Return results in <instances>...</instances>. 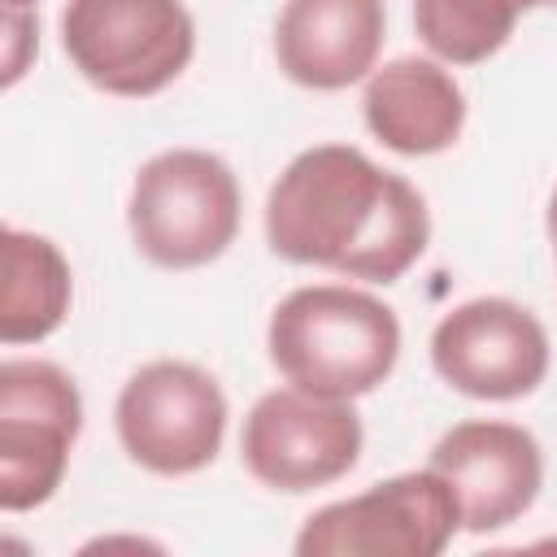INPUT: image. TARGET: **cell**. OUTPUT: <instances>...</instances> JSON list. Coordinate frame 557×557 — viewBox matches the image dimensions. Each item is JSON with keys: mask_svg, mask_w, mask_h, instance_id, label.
<instances>
[{"mask_svg": "<svg viewBox=\"0 0 557 557\" xmlns=\"http://www.w3.org/2000/svg\"><path fill=\"white\" fill-rule=\"evenodd\" d=\"M83 431L78 383L44 357L0 366V509L26 513L57 496Z\"/></svg>", "mask_w": 557, "mask_h": 557, "instance_id": "cell-7", "label": "cell"}, {"mask_svg": "<svg viewBox=\"0 0 557 557\" xmlns=\"http://www.w3.org/2000/svg\"><path fill=\"white\" fill-rule=\"evenodd\" d=\"M553 4H557V0H553Z\"/></svg>", "mask_w": 557, "mask_h": 557, "instance_id": "cell-18", "label": "cell"}, {"mask_svg": "<svg viewBox=\"0 0 557 557\" xmlns=\"http://www.w3.org/2000/svg\"><path fill=\"white\" fill-rule=\"evenodd\" d=\"M74 300V274L65 252L35 231L4 226V287H0V339L39 344L48 339Z\"/></svg>", "mask_w": 557, "mask_h": 557, "instance_id": "cell-13", "label": "cell"}, {"mask_svg": "<svg viewBox=\"0 0 557 557\" xmlns=\"http://www.w3.org/2000/svg\"><path fill=\"white\" fill-rule=\"evenodd\" d=\"M4 4H9V9H30L35 0H4Z\"/></svg>", "mask_w": 557, "mask_h": 557, "instance_id": "cell-17", "label": "cell"}, {"mask_svg": "<svg viewBox=\"0 0 557 557\" xmlns=\"http://www.w3.org/2000/svg\"><path fill=\"white\" fill-rule=\"evenodd\" d=\"M370 135L400 157H435L461 139L466 91L431 57H396L374 65L361 91Z\"/></svg>", "mask_w": 557, "mask_h": 557, "instance_id": "cell-12", "label": "cell"}, {"mask_svg": "<svg viewBox=\"0 0 557 557\" xmlns=\"http://www.w3.org/2000/svg\"><path fill=\"white\" fill-rule=\"evenodd\" d=\"M35 17L26 9H9L4 4V87H13L26 70V52L22 48H35Z\"/></svg>", "mask_w": 557, "mask_h": 557, "instance_id": "cell-15", "label": "cell"}, {"mask_svg": "<svg viewBox=\"0 0 557 557\" xmlns=\"http://www.w3.org/2000/svg\"><path fill=\"white\" fill-rule=\"evenodd\" d=\"M553 0H413V30L444 65H479L496 57L522 13Z\"/></svg>", "mask_w": 557, "mask_h": 557, "instance_id": "cell-14", "label": "cell"}, {"mask_svg": "<svg viewBox=\"0 0 557 557\" xmlns=\"http://www.w3.org/2000/svg\"><path fill=\"white\" fill-rule=\"evenodd\" d=\"M61 48L104 96L165 91L196 57V22L183 0H65Z\"/></svg>", "mask_w": 557, "mask_h": 557, "instance_id": "cell-4", "label": "cell"}, {"mask_svg": "<svg viewBox=\"0 0 557 557\" xmlns=\"http://www.w3.org/2000/svg\"><path fill=\"white\" fill-rule=\"evenodd\" d=\"M265 348L283 383L331 400H357L396 370L400 322L361 287L309 283L274 305Z\"/></svg>", "mask_w": 557, "mask_h": 557, "instance_id": "cell-2", "label": "cell"}, {"mask_svg": "<svg viewBox=\"0 0 557 557\" xmlns=\"http://www.w3.org/2000/svg\"><path fill=\"white\" fill-rule=\"evenodd\" d=\"M383 35V0H283L274 22V61L296 87L344 91L370 78Z\"/></svg>", "mask_w": 557, "mask_h": 557, "instance_id": "cell-11", "label": "cell"}, {"mask_svg": "<svg viewBox=\"0 0 557 557\" xmlns=\"http://www.w3.org/2000/svg\"><path fill=\"white\" fill-rule=\"evenodd\" d=\"M265 244L292 265L400 283L431 244L422 191L352 144H313L265 196Z\"/></svg>", "mask_w": 557, "mask_h": 557, "instance_id": "cell-1", "label": "cell"}, {"mask_svg": "<svg viewBox=\"0 0 557 557\" xmlns=\"http://www.w3.org/2000/svg\"><path fill=\"white\" fill-rule=\"evenodd\" d=\"M113 426L135 466L183 479L213 466L226 435V396L205 366L157 357L122 383Z\"/></svg>", "mask_w": 557, "mask_h": 557, "instance_id": "cell-5", "label": "cell"}, {"mask_svg": "<svg viewBox=\"0 0 557 557\" xmlns=\"http://www.w3.org/2000/svg\"><path fill=\"white\" fill-rule=\"evenodd\" d=\"M366 431L352 400L313 396L300 387L265 392L239 431L244 470L270 492H313L344 479L361 457Z\"/></svg>", "mask_w": 557, "mask_h": 557, "instance_id": "cell-8", "label": "cell"}, {"mask_svg": "<svg viewBox=\"0 0 557 557\" xmlns=\"http://www.w3.org/2000/svg\"><path fill=\"white\" fill-rule=\"evenodd\" d=\"M544 322L509 296H474L431 331L435 374L470 400H522L548 374Z\"/></svg>", "mask_w": 557, "mask_h": 557, "instance_id": "cell-9", "label": "cell"}, {"mask_svg": "<svg viewBox=\"0 0 557 557\" xmlns=\"http://www.w3.org/2000/svg\"><path fill=\"white\" fill-rule=\"evenodd\" d=\"M239 178L205 148H165L131 183L126 231L144 261L161 270H200L239 235Z\"/></svg>", "mask_w": 557, "mask_h": 557, "instance_id": "cell-3", "label": "cell"}, {"mask_svg": "<svg viewBox=\"0 0 557 557\" xmlns=\"http://www.w3.org/2000/svg\"><path fill=\"white\" fill-rule=\"evenodd\" d=\"M548 239H553V257H557V187H553V200H548Z\"/></svg>", "mask_w": 557, "mask_h": 557, "instance_id": "cell-16", "label": "cell"}, {"mask_svg": "<svg viewBox=\"0 0 557 557\" xmlns=\"http://www.w3.org/2000/svg\"><path fill=\"white\" fill-rule=\"evenodd\" d=\"M461 531L453 487L426 466L392 474L348 500L313 509L296 535L300 557H440Z\"/></svg>", "mask_w": 557, "mask_h": 557, "instance_id": "cell-6", "label": "cell"}, {"mask_svg": "<svg viewBox=\"0 0 557 557\" xmlns=\"http://www.w3.org/2000/svg\"><path fill=\"white\" fill-rule=\"evenodd\" d=\"M457 496L461 531L487 535L518 522L544 487L540 440L518 422L470 418L448 426L426 461Z\"/></svg>", "mask_w": 557, "mask_h": 557, "instance_id": "cell-10", "label": "cell"}]
</instances>
